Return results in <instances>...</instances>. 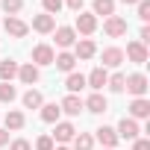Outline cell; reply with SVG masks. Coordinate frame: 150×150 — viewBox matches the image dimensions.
Wrapping results in <instances>:
<instances>
[{"mask_svg": "<svg viewBox=\"0 0 150 150\" xmlns=\"http://www.w3.org/2000/svg\"><path fill=\"white\" fill-rule=\"evenodd\" d=\"M147 88H150V83H147V77H144L141 71L129 74V77L124 80V91H129L132 97H144V94H147Z\"/></svg>", "mask_w": 150, "mask_h": 150, "instance_id": "cell-1", "label": "cell"}, {"mask_svg": "<svg viewBox=\"0 0 150 150\" xmlns=\"http://www.w3.org/2000/svg\"><path fill=\"white\" fill-rule=\"evenodd\" d=\"M74 33H77V35H83V38L94 35V33H97V18H94L91 12H77V21H74Z\"/></svg>", "mask_w": 150, "mask_h": 150, "instance_id": "cell-2", "label": "cell"}, {"mask_svg": "<svg viewBox=\"0 0 150 150\" xmlns=\"http://www.w3.org/2000/svg\"><path fill=\"white\" fill-rule=\"evenodd\" d=\"M74 135H77V127L71 121H56L53 124V132H50L53 144H68V141H74Z\"/></svg>", "mask_w": 150, "mask_h": 150, "instance_id": "cell-3", "label": "cell"}, {"mask_svg": "<svg viewBox=\"0 0 150 150\" xmlns=\"http://www.w3.org/2000/svg\"><path fill=\"white\" fill-rule=\"evenodd\" d=\"M127 18H121V15H109L106 21H103V33L109 35V38H121V35H127Z\"/></svg>", "mask_w": 150, "mask_h": 150, "instance_id": "cell-4", "label": "cell"}, {"mask_svg": "<svg viewBox=\"0 0 150 150\" xmlns=\"http://www.w3.org/2000/svg\"><path fill=\"white\" fill-rule=\"evenodd\" d=\"M115 132H118V138H127V141L141 138V127H138V121H132V118H121L118 127H115Z\"/></svg>", "mask_w": 150, "mask_h": 150, "instance_id": "cell-5", "label": "cell"}, {"mask_svg": "<svg viewBox=\"0 0 150 150\" xmlns=\"http://www.w3.org/2000/svg\"><path fill=\"white\" fill-rule=\"evenodd\" d=\"M3 30H6L12 38H27V33H30V24H27V21H21L18 15H6V21H3Z\"/></svg>", "mask_w": 150, "mask_h": 150, "instance_id": "cell-6", "label": "cell"}, {"mask_svg": "<svg viewBox=\"0 0 150 150\" xmlns=\"http://www.w3.org/2000/svg\"><path fill=\"white\" fill-rule=\"evenodd\" d=\"M30 56H33V65H35V68H47V65H53V56H56V50H53L50 44H35Z\"/></svg>", "mask_w": 150, "mask_h": 150, "instance_id": "cell-7", "label": "cell"}, {"mask_svg": "<svg viewBox=\"0 0 150 150\" xmlns=\"http://www.w3.org/2000/svg\"><path fill=\"white\" fill-rule=\"evenodd\" d=\"M74 56H77V62H88L97 56V44L91 38H77V44H74Z\"/></svg>", "mask_w": 150, "mask_h": 150, "instance_id": "cell-8", "label": "cell"}, {"mask_svg": "<svg viewBox=\"0 0 150 150\" xmlns=\"http://www.w3.org/2000/svg\"><path fill=\"white\" fill-rule=\"evenodd\" d=\"M53 35H56V47L59 50H71L74 44H77V33H74V27H56Z\"/></svg>", "mask_w": 150, "mask_h": 150, "instance_id": "cell-9", "label": "cell"}, {"mask_svg": "<svg viewBox=\"0 0 150 150\" xmlns=\"http://www.w3.org/2000/svg\"><path fill=\"white\" fill-rule=\"evenodd\" d=\"M83 109H88L91 115H103V112L109 109V100H106L100 91H91V94L83 100Z\"/></svg>", "mask_w": 150, "mask_h": 150, "instance_id": "cell-10", "label": "cell"}, {"mask_svg": "<svg viewBox=\"0 0 150 150\" xmlns=\"http://www.w3.org/2000/svg\"><path fill=\"white\" fill-rule=\"evenodd\" d=\"M18 80L24 83V86H35L38 80H41V68H35L33 62H27V65H18Z\"/></svg>", "mask_w": 150, "mask_h": 150, "instance_id": "cell-11", "label": "cell"}, {"mask_svg": "<svg viewBox=\"0 0 150 150\" xmlns=\"http://www.w3.org/2000/svg\"><path fill=\"white\" fill-rule=\"evenodd\" d=\"M94 138H97L103 147H109V150H115V147H118V141H121V138H118V132H115V127H106V124L94 129Z\"/></svg>", "mask_w": 150, "mask_h": 150, "instance_id": "cell-12", "label": "cell"}, {"mask_svg": "<svg viewBox=\"0 0 150 150\" xmlns=\"http://www.w3.org/2000/svg\"><path fill=\"white\" fill-rule=\"evenodd\" d=\"M33 30H35V33H41V35H50V33L56 30V18H53V15H47V12L33 15Z\"/></svg>", "mask_w": 150, "mask_h": 150, "instance_id": "cell-13", "label": "cell"}, {"mask_svg": "<svg viewBox=\"0 0 150 150\" xmlns=\"http://www.w3.org/2000/svg\"><path fill=\"white\" fill-rule=\"evenodd\" d=\"M124 59H129V62H135V65H144V62H147V47H144L141 41H129L127 50H124Z\"/></svg>", "mask_w": 150, "mask_h": 150, "instance_id": "cell-14", "label": "cell"}, {"mask_svg": "<svg viewBox=\"0 0 150 150\" xmlns=\"http://www.w3.org/2000/svg\"><path fill=\"white\" fill-rule=\"evenodd\" d=\"M129 118H132V121L150 118V100H147V97H132V103H129Z\"/></svg>", "mask_w": 150, "mask_h": 150, "instance_id": "cell-15", "label": "cell"}, {"mask_svg": "<svg viewBox=\"0 0 150 150\" xmlns=\"http://www.w3.org/2000/svg\"><path fill=\"white\" fill-rule=\"evenodd\" d=\"M24 124H27V118H24L21 109H9L6 118H3V129L6 132H18V129H24Z\"/></svg>", "mask_w": 150, "mask_h": 150, "instance_id": "cell-16", "label": "cell"}, {"mask_svg": "<svg viewBox=\"0 0 150 150\" xmlns=\"http://www.w3.org/2000/svg\"><path fill=\"white\" fill-rule=\"evenodd\" d=\"M59 109H62L65 115H71V118H77V115L83 112V97H80V94H65L62 103H59Z\"/></svg>", "mask_w": 150, "mask_h": 150, "instance_id": "cell-17", "label": "cell"}, {"mask_svg": "<svg viewBox=\"0 0 150 150\" xmlns=\"http://www.w3.org/2000/svg\"><path fill=\"white\" fill-rule=\"evenodd\" d=\"M106 80H109V74H106V68H94L91 74H88V77H86V86L91 88V91H103L106 88Z\"/></svg>", "mask_w": 150, "mask_h": 150, "instance_id": "cell-18", "label": "cell"}, {"mask_svg": "<svg viewBox=\"0 0 150 150\" xmlns=\"http://www.w3.org/2000/svg\"><path fill=\"white\" fill-rule=\"evenodd\" d=\"M53 65H56L62 74H71L74 68H77V56H74L71 50H62V53H56V56H53Z\"/></svg>", "mask_w": 150, "mask_h": 150, "instance_id": "cell-19", "label": "cell"}, {"mask_svg": "<svg viewBox=\"0 0 150 150\" xmlns=\"http://www.w3.org/2000/svg\"><path fill=\"white\" fill-rule=\"evenodd\" d=\"M100 68H118L121 62H124V50L121 47H106L103 53H100Z\"/></svg>", "mask_w": 150, "mask_h": 150, "instance_id": "cell-20", "label": "cell"}, {"mask_svg": "<svg viewBox=\"0 0 150 150\" xmlns=\"http://www.w3.org/2000/svg\"><path fill=\"white\" fill-rule=\"evenodd\" d=\"M65 88H68V94H80V91L86 88V77L77 74V71H71L68 77H65Z\"/></svg>", "mask_w": 150, "mask_h": 150, "instance_id": "cell-21", "label": "cell"}, {"mask_svg": "<svg viewBox=\"0 0 150 150\" xmlns=\"http://www.w3.org/2000/svg\"><path fill=\"white\" fill-rule=\"evenodd\" d=\"M18 77V62L15 59H3L0 62V83H12Z\"/></svg>", "mask_w": 150, "mask_h": 150, "instance_id": "cell-22", "label": "cell"}, {"mask_svg": "<svg viewBox=\"0 0 150 150\" xmlns=\"http://www.w3.org/2000/svg\"><path fill=\"white\" fill-rule=\"evenodd\" d=\"M21 103H24V109H41V106H44V94H41L38 88H30V91L21 97Z\"/></svg>", "mask_w": 150, "mask_h": 150, "instance_id": "cell-23", "label": "cell"}, {"mask_svg": "<svg viewBox=\"0 0 150 150\" xmlns=\"http://www.w3.org/2000/svg\"><path fill=\"white\" fill-rule=\"evenodd\" d=\"M91 15L94 18L97 15H103V18L115 15V0H94V3H91Z\"/></svg>", "mask_w": 150, "mask_h": 150, "instance_id": "cell-24", "label": "cell"}, {"mask_svg": "<svg viewBox=\"0 0 150 150\" xmlns=\"http://www.w3.org/2000/svg\"><path fill=\"white\" fill-rule=\"evenodd\" d=\"M71 144H74L71 150H94V135L91 132H77Z\"/></svg>", "mask_w": 150, "mask_h": 150, "instance_id": "cell-25", "label": "cell"}, {"mask_svg": "<svg viewBox=\"0 0 150 150\" xmlns=\"http://www.w3.org/2000/svg\"><path fill=\"white\" fill-rule=\"evenodd\" d=\"M59 118H62L59 103H44V106H41V121H44V124H56Z\"/></svg>", "mask_w": 150, "mask_h": 150, "instance_id": "cell-26", "label": "cell"}, {"mask_svg": "<svg viewBox=\"0 0 150 150\" xmlns=\"http://www.w3.org/2000/svg\"><path fill=\"white\" fill-rule=\"evenodd\" d=\"M124 80H127V74H121V71H115L112 77L106 80V88H109L112 94H121V91H124Z\"/></svg>", "mask_w": 150, "mask_h": 150, "instance_id": "cell-27", "label": "cell"}, {"mask_svg": "<svg viewBox=\"0 0 150 150\" xmlns=\"http://www.w3.org/2000/svg\"><path fill=\"white\" fill-rule=\"evenodd\" d=\"M18 97V88L12 83H0V103H12Z\"/></svg>", "mask_w": 150, "mask_h": 150, "instance_id": "cell-28", "label": "cell"}, {"mask_svg": "<svg viewBox=\"0 0 150 150\" xmlns=\"http://www.w3.org/2000/svg\"><path fill=\"white\" fill-rule=\"evenodd\" d=\"M0 6H3L6 15H18L24 9V0H0Z\"/></svg>", "mask_w": 150, "mask_h": 150, "instance_id": "cell-29", "label": "cell"}, {"mask_svg": "<svg viewBox=\"0 0 150 150\" xmlns=\"http://www.w3.org/2000/svg\"><path fill=\"white\" fill-rule=\"evenodd\" d=\"M41 6H44V12H47V15H53V18H56V15L62 12V6H65V3H62V0H41Z\"/></svg>", "mask_w": 150, "mask_h": 150, "instance_id": "cell-30", "label": "cell"}, {"mask_svg": "<svg viewBox=\"0 0 150 150\" xmlns=\"http://www.w3.org/2000/svg\"><path fill=\"white\" fill-rule=\"evenodd\" d=\"M135 6H138V18L147 24V21H150V0H138Z\"/></svg>", "mask_w": 150, "mask_h": 150, "instance_id": "cell-31", "label": "cell"}, {"mask_svg": "<svg viewBox=\"0 0 150 150\" xmlns=\"http://www.w3.org/2000/svg\"><path fill=\"white\" fill-rule=\"evenodd\" d=\"M56 144H53V138L50 135H38L35 138V150H53Z\"/></svg>", "mask_w": 150, "mask_h": 150, "instance_id": "cell-32", "label": "cell"}, {"mask_svg": "<svg viewBox=\"0 0 150 150\" xmlns=\"http://www.w3.org/2000/svg\"><path fill=\"white\" fill-rule=\"evenodd\" d=\"M9 150H33V144L27 138H12L9 141Z\"/></svg>", "mask_w": 150, "mask_h": 150, "instance_id": "cell-33", "label": "cell"}, {"mask_svg": "<svg viewBox=\"0 0 150 150\" xmlns=\"http://www.w3.org/2000/svg\"><path fill=\"white\" fill-rule=\"evenodd\" d=\"M62 3H65L71 12H83V3H86V0H62Z\"/></svg>", "mask_w": 150, "mask_h": 150, "instance_id": "cell-34", "label": "cell"}, {"mask_svg": "<svg viewBox=\"0 0 150 150\" xmlns=\"http://www.w3.org/2000/svg\"><path fill=\"white\" fill-rule=\"evenodd\" d=\"M132 150H150V138H135L132 141Z\"/></svg>", "mask_w": 150, "mask_h": 150, "instance_id": "cell-35", "label": "cell"}, {"mask_svg": "<svg viewBox=\"0 0 150 150\" xmlns=\"http://www.w3.org/2000/svg\"><path fill=\"white\" fill-rule=\"evenodd\" d=\"M138 41H141V44L147 47V41H150V27H147V24L141 27V33H138Z\"/></svg>", "mask_w": 150, "mask_h": 150, "instance_id": "cell-36", "label": "cell"}, {"mask_svg": "<svg viewBox=\"0 0 150 150\" xmlns=\"http://www.w3.org/2000/svg\"><path fill=\"white\" fill-rule=\"evenodd\" d=\"M6 144H9V132L0 127V147H6Z\"/></svg>", "mask_w": 150, "mask_h": 150, "instance_id": "cell-37", "label": "cell"}, {"mask_svg": "<svg viewBox=\"0 0 150 150\" xmlns=\"http://www.w3.org/2000/svg\"><path fill=\"white\" fill-rule=\"evenodd\" d=\"M121 3H124V6H135V3H138V0H121Z\"/></svg>", "mask_w": 150, "mask_h": 150, "instance_id": "cell-38", "label": "cell"}, {"mask_svg": "<svg viewBox=\"0 0 150 150\" xmlns=\"http://www.w3.org/2000/svg\"><path fill=\"white\" fill-rule=\"evenodd\" d=\"M53 150H71V147H68V144H56Z\"/></svg>", "mask_w": 150, "mask_h": 150, "instance_id": "cell-39", "label": "cell"}, {"mask_svg": "<svg viewBox=\"0 0 150 150\" xmlns=\"http://www.w3.org/2000/svg\"><path fill=\"white\" fill-rule=\"evenodd\" d=\"M103 150H109V147H103Z\"/></svg>", "mask_w": 150, "mask_h": 150, "instance_id": "cell-40", "label": "cell"}]
</instances>
